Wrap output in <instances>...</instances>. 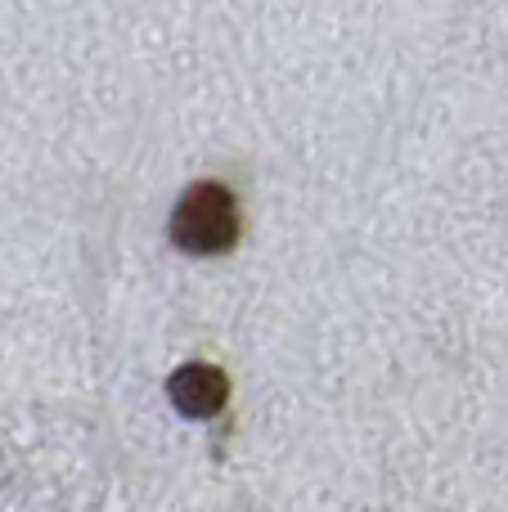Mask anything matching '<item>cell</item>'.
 <instances>
[{"label":"cell","mask_w":508,"mask_h":512,"mask_svg":"<svg viewBox=\"0 0 508 512\" xmlns=\"http://www.w3.org/2000/svg\"><path fill=\"white\" fill-rule=\"evenodd\" d=\"M171 243L194 256H221L239 243V203L225 185L198 180L171 212Z\"/></svg>","instance_id":"1"},{"label":"cell","mask_w":508,"mask_h":512,"mask_svg":"<svg viewBox=\"0 0 508 512\" xmlns=\"http://www.w3.org/2000/svg\"><path fill=\"white\" fill-rule=\"evenodd\" d=\"M167 396L185 418H212L230 400V378L216 364H185V369L171 373Z\"/></svg>","instance_id":"2"}]
</instances>
